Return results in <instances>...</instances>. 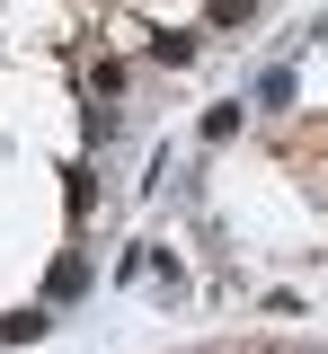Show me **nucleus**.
<instances>
[{"mask_svg":"<svg viewBox=\"0 0 328 354\" xmlns=\"http://www.w3.org/2000/svg\"><path fill=\"white\" fill-rule=\"evenodd\" d=\"M204 18L213 27H239V18H257V0H204Z\"/></svg>","mask_w":328,"mask_h":354,"instance_id":"39448f33","label":"nucleus"},{"mask_svg":"<svg viewBox=\"0 0 328 354\" xmlns=\"http://www.w3.org/2000/svg\"><path fill=\"white\" fill-rule=\"evenodd\" d=\"M80 292H89V257H80V248H62L53 274H45V301H80Z\"/></svg>","mask_w":328,"mask_h":354,"instance_id":"f257e3e1","label":"nucleus"},{"mask_svg":"<svg viewBox=\"0 0 328 354\" xmlns=\"http://www.w3.org/2000/svg\"><path fill=\"white\" fill-rule=\"evenodd\" d=\"M239 115H248V106H213V115H204V142H231V133H239Z\"/></svg>","mask_w":328,"mask_h":354,"instance_id":"423d86ee","label":"nucleus"},{"mask_svg":"<svg viewBox=\"0 0 328 354\" xmlns=\"http://www.w3.org/2000/svg\"><path fill=\"white\" fill-rule=\"evenodd\" d=\"M151 62H169V71H178V62H195V36H151Z\"/></svg>","mask_w":328,"mask_h":354,"instance_id":"20e7f679","label":"nucleus"},{"mask_svg":"<svg viewBox=\"0 0 328 354\" xmlns=\"http://www.w3.org/2000/svg\"><path fill=\"white\" fill-rule=\"evenodd\" d=\"M293 97H302L293 71H266V80H257V106H293Z\"/></svg>","mask_w":328,"mask_h":354,"instance_id":"7ed1b4c3","label":"nucleus"},{"mask_svg":"<svg viewBox=\"0 0 328 354\" xmlns=\"http://www.w3.org/2000/svg\"><path fill=\"white\" fill-rule=\"evenodd\" d=\"M45 328H53V301L18 310V319H0V337H9V346H45Z\"/></svg>","mask_w":328,"mask_h":354,"instance_id":"f03ea898","label":"nucleus"}]
</instances>
